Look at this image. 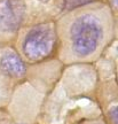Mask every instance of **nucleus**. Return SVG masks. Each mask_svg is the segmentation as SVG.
<instances>
[{"label": "nucleus", "instance_id": "obj_1", "mask_svg": "<svg viewBox=\"0 0 118 124\" xmlns=\"http://www.w3.org/2000/svg\"><path fill=\"white\" fill-rule=\"evenodd\" d=\"M102 37V28L92 15L78 17L70 28V39L74 52L78 56H87L96 49Z\"/></svg>", "mask_w": 118, "mask_h": 124}, {"label": "nucleus", "instance_id": "obj_2", "mask_svg": "<svg viewBox=\"0 0 118 124\" xmlns=\"http://www.w3.org/2000/svg\"><path fill=\"white\" fill-rule=\"evenodd\" d=\"M56 43V31L53 23H43L35 27L26 35L23 51L26 58L33 61L47 58Z\"/></svg>", "mask_w": 118, "mask_h": 124}, {"label": "nucleus", "instance_id": "obj_3", "mask_svg": "<svg viewBox=\"0 0 118 124\" xmlns=\"http://www.w3.org/2000/svg\"><path fill=\"white\" fill-rule=\"evenodd\" d=\"M24 16V6L20 0L0 1V30L14 32L20 28Z\"/></svg>", "mask_w": 118, "mask_h": 124}, {"label": "nucleus", "instance_id": "obj_4", "mask_svg": "<svg viewBox=\"0 0 118 124\" xmlns=\"http://www.w3.org/2000/svg\"><path fill=\"white\" fill-rule=\"evenodd\" d=\"M2 70L14 77H22L25 74V66L21 58L14 52L6 53L1 59Z\"/></svg>", "mask_w": 118, "mask_h": 124}, {"label": "nucleus", "instance_id": "obj_5", "mask_svg": "<svg viewBox=\"0 0 118 124\" xmlns=\"http://www.w3.org/2000/svg\"><path fill=\"white\" fill-rule=\"evenodd\" d=\"M93 0H66V8H74L78 6L89 4Z\"/></svg>", "mask_w": 118, "mask_h": 124}, {"label": "nucleus", "instance_id": "obj_6", "mask_svg": "<svg viewBox=\"0 0 118 124\" xmlns=\"http://www.w3.org/2000/svg\"><path fill=\"white\" fill-rule=\"evenodd\" d=\"M110 116H111V118H112L114 124H117V108H116V107L112 108V110L110 111Z\"/></svg>", "mask_w": 118, "mask_h": 124}, {"label": "nucleus", "instance_id": "obj_7", "mask_svg": "<svg viewBox=\"0 0 118 124\" xmlns=\"http://www.w3.org/2000/svg\"><path fill=\"white\" fill-rule=\"evenodd\" d=\"M40 1H47V0H40Z\"/></svg>", "mask_w": 118, "mask_h": 124}]
</instances>
